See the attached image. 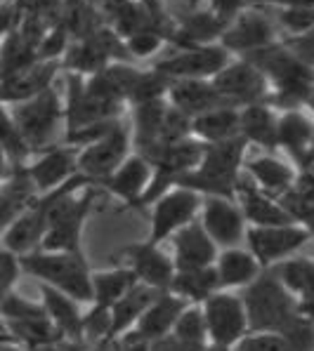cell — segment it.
<instances>
[{
  "mask_svg": "<svg viewBox=\"0 0 314 351\" xmlns=\"http://www.w3.org/2000/svg\"><path fill=\"white\" fill-rule=\"evenodd\" d=\"M260 69L269 83L267 104L281 111L305 109L314 93V69L291 55V50L281 40L241 57Z\"/></svg>",
  "mask_w": 314,
  "mask_h": 351,
  "instance_id": "6da1fadb",
  "label": "cell"
},
{
  "mask_svg": "<svg viewBox=\"0 0 314 351\" xmlns=\"http://www.w3.org/2000/svg\"><path fill=\"white\" fill-rule=\"evenodd\" d=\"M246 149L248 142L241 134L220 144H205L199 167L182 175L175 186L192 189L201 196H220L234 201L236 184L241 180L243 163H246Z\"/></svg>",
  "mask_w": 314,
  "mask_h": 351,
  "instance_id": "7a4b0ae2",
  "label": "cell"
},
{
  "mask_svg": "<svg viewBox=\"0 0 314 351\" xmlns=\"http://www.w3.org/2000/svg\"><path fill=\"white\" fill-rule=\"evenodd\" d=\"M21 274L34 276L38 283L50 285L59 293L74 297L80 304L93 302V269L85 252H50L34 250L19 257Z\"/></svg>",
  "mask_w": 314,
  "mask_h": 351,
  "instance_id": "3957f363",
  "label": "cell"
},
{
  "mask_svg": "<svg viewBox=\"0 0 314 351\" xmlns=\"http://www.w3.org/2000/svg\"><path fill=\"white\" fill-rule=\"evenodd\" d=\"M251 332H284L298 318L295 297L265 269L248 288L241 290Z\"/></svg>",
  "mask_w": 314,
  "mask_h": 351,
  "instance_id": "277c9868",
  "label": "cell"
},
{
  "mask_svg": "<svg viewBox=\"0 0 314 351\" xmlns=\"http://www.w3.org/2000/svg\"><path fill=\"white\" fill-rule=\"evenodd\" d=\"M10 111L34 154L62 144L59 132L64 128V99L55 85L36 95L34 99L10 106Z\"/></svg>",
  "mask_w": 314,
  "mask_h": 351,
  "instance_id": "5b68a950",
  "label": "cell"
},
{
  "mask_svg": "<svg viewBox=\"0 0 314 351\" xmlns=\"http://www.w3.org/2000/svg\"><path fill=\"white\" fill-rule=\"evenodd\" d=\"M128 50L106 24L93 31L90 36L71 40L67 55L62 57V69L67 73H78L83 78L106 69L113 62H128Z\"/></svg>",
  "mask_w": 314,
  "mask_h": 351,
  "instance_id": "8992f818",
  "label": "cell"
},
{
  "mask_svg": "<svg viewBox=\"0 0 314 351\" xmlns=\"http://www.w3.org/2000/svg\"><path fill=\"white\" fill-rule=\"evenodd\" d=\"M234 59L220 43L210 45H192V47H175V52L161 57L151 64L159 73L170 80H213L227 64Z\"/></svg>",
  "mask_w": 314,
  "mask_h": 351,
  "instance_id": "52a82bcc",
  "label": "cell"
},
{
  "mask_svg": "<svg viewBox=\"0 0 314 351\" xmlns=\"http://www.w3.org/2000/svg\"><path fill=\"white\" fill-rule=\"evenodd\" d=\"M201 203H203V196L192 191V189H185V186L168 189L164 196H159L149 205L151 229H149L147 241L154 243V245H164V241L172 239L180 229H185L187 224L199 219Z\"/></svg>",
  "mask_w": 314,
  "mask_h": 351,
  "instance_id": "ba28073f",
  "label": "cell"
},
{
  "mask_svg": "<svg viewBox=\"0 0 314 351\" xmlns=\"http://www.w3.org/2000/svg\"><path fill=\"white\" fill-rule=\"evenodd\" d=\"M277 40L281 38L272 14L258 5H248L236 12L220 36V45L234 57H246L256 50L274 45Z\"/></svg>",
  "mask_w": 314,
  "mask_h": 351,
  "instance_id": "9c48e42d",
  "label": "cell"
},
{
  "mask_svg": "<svg viewBox=\"0 0 314 351\" xmlns=\"http://www.w3.org/2000/svg\"><path fill=\"white\" fill-rule=\"evenodd\" d=\"M130 154H133L130 128L121 121L109 134L97 139L95 144H88V147L78 149L76 167H78V175H83L90 184L100 186Z\"/></svg>",
  "mask_w": 314,
  "mask_h": 351,
  "instance_id": "30bf717a",
  "label": "cell"
},
{
  "mask_svg": "<svg viewBox=\"0 0 314 351\" xmlns=\"http://www.w3.org/2000/svg\"><path fill=\"white\" fill-rule=\"evenodd\" d=\"M201 309L205 316V328H208V344L234 347L241 337L251 332L246 306H243L241 295H236L234 290H220L210 295L201 304Z\"/></svg>",
  "mask_w": 314,
  "mask_h": 351,
  "instance_id": "8fae6325",
  "label": "cell"
},
{
  "mask_svg": "<svg viewBox=\"0 0 314 351\" xmlns=\"http://www.w3.org/2000/svg\"><path fill=\"white\" fill-rule=\"evenodd\" d=\"M312 241L310 231L302 224H281V226H248L246 243L253 257L262 269H272L274 264L293 257L302 245Z\"/></svg>",
  "mask_w": 314,
  "mask_h": 351,
  "instance_id": "7c38bea8",
  "label": "cell"
},
{
  "mask_svg": "<svg viewBox=\"0 0 314 351\" xmlns=\"http://www.w3.org/2000/svg\"><path fill=\"white\" fill-rule=\"evenodd\" d=\"M210 83L222 95V99L229 106H236V109L267 101L269 97V83L262 71L241 57L232 59Z\"/></svg>",
  "mask_w": 314,
  "mask_h": 351,
  "instance_id": "4fadbf2b",
  "label": "cell"
},
{
  "mask_svg": "<svg viewBox=\"0 0 314 351\" xmlns=\"http://www.w3.org/2000/svg\"><path fill=\"white\" fill-rule=\"evenodd\" d=\"M116 257L123 259V267H128L142 285H149L161 293L170 290L172 276H175V262L170 255H166L161 245H154L147 239L128 243L116 252Z\"/></svg>",
  "mask_w": 314,
  "mask_h": 351,
  "instance_id": "5bb4252c",
  "label": "cell"
},
{
  "mask_svg": "<svg viewBox=\"0 0 314 351\" xmlns=\"http://www.w3.org/2000/svg\"><path fill=\"white\" fill-rule=\"evenodd\" d=\"M199 222L210 236V241L225 250V247H236L246 239V219L241 215V208L232 198L220 196H203Z\"/></svg>",
  "mask_w": 314,
  "mask_h": 351,
  "instance_id": "9a60e30c",
  "label": "cell"
},
{
  "mask_svg": "<svg viewBox=\"0 0 314 351\" xmlns=\"http://www.w3.org/2000/svg\"><path fill=\"white\" fill-rule=\"evenodd\" d=\"M76 156H78V149L69 147V144H57V147H52V149L41 151L34 160H29V163L24 165L26 177L31 180L38 196L62 186L64 182H69L74 175H78Z\"/></svg>",
  "mask_w": 314,
  "mask_h": 351,
  "instance_id": "2e32d148",
  "label": "cell"
},
{
  "mask_svg": "<svg viewBox=\"0 0 314 351\" xmlns=\"http://www.w3.org/2000/svg\"><path fill=\"white\" fill-rule=\"evenodd\" d=\"M151 177H154V167L144 156L139 154H130L116 170L106 177L100 184V189H104L109 196L118 198L126 208L130 210H139L142 196L147 193V189L151 184Z\"/></svg>",
  "mask_w": 314,
  "mask_h": 351,
  "instance_id": "e0dca14e",
  "label": "cell"
},
{
  "mask_svg": "<svg viewBox=\"0 0 314 351\" xmlns=\"http://www.w3.org/2000/svg\"><path fill=\"white\" fill-rule=\"evenodd\" d=\"M314 132V121L302 109L281 111L277 121V147L293 158L295 170H314V158L310 154V142Z\"/></svg>",
  "mask_w": 314,
  "mask_h": 351,
  "instance_id": "ac0fdd59",
  "label": "cell"
},
{
  "mask_svg": "<svg viewBox=\"0 0 314 351\" xmlns=\"http://www.w3.org/2000/svg\"><path fill=\"white\" fill-rule=\"evenodd\" d=\"M220 247L210 241L199 219L187 224L172 236V262H175V271H185V269H203L213 267L218 259Z\"/></svg>",
  "mask_w": 314,
  "mask_h": 351,
  "instance_id": "d6986e66",
  "label": "cell"
},
{
  "mask_svg": "<svg viewBox=\"0 0 314 351\" xmlns=\"http://www.w3.org/2000/svg\"><path fill=\"white\" fill-rule=\"evenodd\" d=\"M59 69H62L59 62H36L34 66L0 80V104L14 106L45 93L47 88L55 85Z\"/></svg>",
  "mask_w": 314,
  "mask_h": 351,
  "instance_id": "ffe728a7",
  "label": "cell"
},
{
  "mask_svg": "<svg viewBox=\"0 0 314 351\" xmlns=\"http://www.w3.org/2000/svg\"><path fill=\"white\" fill-rule=\"evenodd\" d=\"M139 73L142 69L135 66L133 62H113L106 69L85 78V93L102 101H109V104L128 106L130 90L135 88Z\"/></svg>",
  "mask_w": 314,
  "mask_h": 351,
  "instance_id": "44dd1931",
  "label": "cell"
},
{
  "mask_svg": "<svg viewBox=\"0 0 314 351\" xmlns=\"http://www.w3.org/2000/svg\"><path fill=\"white\" fill-rule=\"evenodd\" d=\"M234 201L241 208V215H243V219H246L248 226L295 224L293 219L289 217V213L281 208V203L277 201V198L262 193L251 180H248V182L239 180V184H236V193H234Z\"/></svg>",
  "mask_w": 314,
  "mask_h": 351,
  "instance_id": "7402d4cb",
  "label": "cell"
},
{
  "mask_svg": "<svg viewBox=\"0 0 314 351\" xmlns=\"http://www.w3.org/2000/svg\"><path fill=\"white\" fill-rule=\"evenodd\" d=\"M166 99L172 109L182 111L189 118H197L220 106H229L210 80H172Z\"/></svg>",
  "mask_w": 314,
  "mask_h": 351,
  "instance_id": "603a6c76",
  "label": "cell"
},
{
  "mask_svg": "<svg viewBox=\"0 0 314 351\" xmlns=\"http://www.w3.org/2000/svg\"><path fill=\"white\" fill-rule=\"evenodd\" d=\"M187 309V302L182 297L172 295L170 290L166 293H159L154 302L149 304V309L144 311L142 318L137 321V326L133 328L135 337L147 339V342H154V339L164 337V335H170L172 328H175L177 318H180L182 311Z\"/></svg>",
  "mask_w": 314,
  "mask_h": 351,
  "instance_id": "cb8c5ba5",
  "label": "cell"
},
{
  "mask_svg": "<svg viewBox=\"0 0 314 351\" xmlns=\"http://www.w3.org/2000/svg\"><path fill=\"white\" fill-rule=\"evenodd\" d=\"M166 111H168L166 99L130 106V139H133L135 154L147 158L149 154H154L159 149L161 125H164Z\"/></svg>",
  "mask_w": 314,
  "mask_h": 351,
  "instance_id": "d4e9b609",
  "label": "cell"
},
{
  "mask_svg": "<svg viewBox=\"0 0 314 351\" xmlns=\"http://www.w3.org/2000/svg\"><path fill=\"white\" fill-rule=\"evenodd\" d=\"M41 302L45 306V314L52 321V326L62 332L64 339L85 344L83 332V311H80V302L74 297L59 293V290L50 288V285L41 283Z\"/></svg>",
  "mask_w": 314,
  "mask_h": 351,
  "instance_id": "484cf974",
  "label": "cell"
},
{
  "mask_svg": "<svg viewBox=\"0 0 314 351\" xmlns=\"http://www.w3.org/2000/svg\"><path fill=\"white\" fill-rule=\"evenodd\" d=\"M215 271L220 278V290H243L265 271L248 247H225L215 259Z\"/></svg>",
  "mask_w": 314,
  "mask_h": 351,
  "instance_id": "4316f807",
  "label": "cell"
},
{
  "mask_svg": "<svg viewBox=\"0 0 314 351\" xmlns=\"http://www.w3.org/2000/svg\"><path fill=\"white\" fill-rule=\"evenodd\" d=\"M227 26V19H222L213 10L192 8L182 19H177V29L172 36V47H192V45H210L220 43V36Z\"/></svg>",
  "mask_w": 314,
  "mask_h": 351,
  "instance_id": "83f0119b",
  "label": "cell"
},
{
  "mask_svg": "<svg viewBox=\"0 0 314 351\" xmlns=\"http://www.w3.org/2000/svg\"><path fill=\"white\" fill-rule=\"evenodd\" d=\"M243 172L248 175V180L256 184L260 191L267 193L272 198H279L284 191H289V186L295 182V165L286 163V160L277 158L272 154L256 156V158L243 163Z\"/></svg>",
  "mask_w": 314,
  "mask_h": 351,
  "instance_id": "f1b7e54d",
  "label": "cell"
},
{
  "mask_svg": "<svg viewBox=\"0 0 314 351\" xmlns=\"http://www.w3.org/2000/svg\"><path fill=\"white\" fill-rule=\"evenodd\" d=\"M277 121L279 111L274 106H269L267 101L260 104L241 106L239 109V128L241 137L248 144H258L260 149H265L267 154L277 151Z\"/></svg>",
  "mask_w": 314,
  "mask_h": 351,
  "instance_id": "f546056e",
  "label": "cell"
},
{
  "mask_svg": "<svg viewBox=\"0 0 314 351\" xmlns=\"http://www.w3.org/2000/svg\"><path fill=\"white\" fill-rule=\"evenodd\" d=\"M161 290H154L149 285H142L137 283L135 288H130L116 304L111 306V332L109 337L111 339H118L123 335H128L137 326V321L142 318L144 311L149 309L151 302L159 297Z\"/></svg>",
  "mask_w": 314,
  "mask_h": 351,
  "instance_id": "4dcf8cb0",
  "label": "cell"
},
{
  "mask_svg": "<svg viewBox=\"0 0 314 351\" xmlns=\"http://www.w3.org/2000/svg\"><path fill=\"white\" fill-rule=\"evenodd\" d=\"M239 109L234 106H220V109L192 118V137H197L203 144H220L239 137Z\"/></svg>",
  "mask_w": 314,
  "mask_h": 351,
  "instance_id": "1f68e13d",
  "label": "cell"
},
{
  "mask_svg": "<svg viewBox=\"0 0 314 351\" xmlns=\"http://www.w3.org/2000/svg\"><path fill=\"white\" fill-rule=\"evenodd\" d=\"M170 293L182 297L187 304H203L210 295L220 293L218 271H215V267L175 271L172 283H170Z\"/></svg>",
  "mask_w": 314,
  "mask_h": 351,
  "instance_id": "d6a6232c",
  "label": "cell"
},
{
  "mask_svg": "<svg viewBox=\"0 0 314 351\" xmlns=\"http://www.w3.org/2000/svg\"><path fill=\"white\" fill-rule=\"evenodd\" d=\"M55 24L62 26L71 36V40H78V38H85L100 29L104 24V17H102L100 8L90 0H64L55 17Z\"/></svg>",
  "mask_w": 314,
  "mask_h": 351,
  "instance_id": "836d02e7",
  "label": "cell"
},
{
  "mask_svg": "<svg viewBox=\"0 0 314 351\" xmlns=\"http://www.w3.org/2000/svg\"><path fill=\"white\" fill-rule=\"evenodd\" d=\"M139 280L128 267H113L109 271H93V302L90 306L97 309H111L130 288H135Z\"/></svg>",
  "mask_w": 314,
  "mask_h": 351,
  "instance_id": "e575fe53",
  "label": "cell"
},
{
  "mask_svg": "<svg viewBox=\"0 0 314 351\" xmlns=\"http://www.w3.org/2000/svg\"><path fill=\"white\" fill-rule=\"evenodd\" d=\"M269 271L295 300H314V259L289 257L274 264Z\"/></svg>",
  "mask_w": 314,
  "mask_h": 351,
  "instance_id": "d590c367",
  "label": "cell"
},
{
  "mask_svg": "<svg viewBox=\"0 0 314 351\" xmlns=\"http://www.w3.org/2000/svg\"><path fill=\"white\" fill-rule=\"evenodd\" d=\"M295 224L305 226L314 219V170L298 172L295 182L277 198Z\"/></svg>",
  "mask_w": 314,
  "mask_h": 351,
  "instance_id": "8d00e7d4",
  "label": "cell"
},
{
  "mask_svg": "<svg viewBox=\"0 0 314 351\" xmlns=\"http://www.w3.org/2000/svg\"><path fill=\"white\" fill-rule=\"evenodd\" d=\"M0 149L5 151V156H8L14 167L26 165L31 160V156H34V151L26 144L19 125L14 123L12 111L5 104H0Z\"/></svg>",
  "mask_w": 314,
  "mask_h": 351,
  "instance_id": "74e56055",
  "label": "cell"
},
{
  "mask_svg": "<svg viewBox=\"0 0 314 351\" xmlns=\"http://www.w3.org/2000/svg\"><path fill=\"white\" fill-rule=\"evenodd\" d=\"M172 80L166 78L164 73H159L156 69H142L135 88L130 90L128 97V106H137V104H147V101H156V99H166L168 88H170Z\"/></svg>",
  "mask_w": 314,
  "mask_h": 351,
  "instance_id": "f35d334b",
  "label": "cell"
},
{
  "mask_svg": "<svg viewBox=\"0 0 314 351\" xmlns=\"http://www.w3.org/2000/svg\"><path fill=\"white\" fill-rule=\"evenodd\" d=\"M172 335L180 337L182 342L197 344V347H208V328H205L201 304H187V309L182 311L175 328H172Z\"/></svg>",
  "mask_w": 314,
  "mask_h": 351,
  "instance_id": "ab89813d",
  "label": "cell"
},
{
  "mask_svg": "<svg viewBox=\"0 0 314 351\" xmlns=\"http://www.w3.org/2000/svg\"><path fill=\"white\" fill-rule=\"evenodd\" d=\"M265 10L272 14L277 29L286 31V38L314 31V8H265Z\"/></svg>",
  "mask_w": 314,
  "mask_h": 351,
  "instance_id": "60d3db41",
  "label": "cell"
},
{
  "mask_svg": "<svg viewBox=\"0 0 314 351\" xmlns=\"http://www.w3.org/2000/svg\"><path fill=\"white\" fill-rule=\"evenodd\" d=\"M45 306L38 300H29V297L19 295L17 290H10L0 302V323L8 321H29V318H45Z\"/></svg>",
  "mask_w": 314,
  "mask_h": 351,
  "instance_id": "b9f144b4",
  "label": "cell"
},
{
  "mask_svg": "<svg viewBox=\"0 0 314 351\" xmlns=\"http://www.w3.org/2000/svg\"><path fill=\"white\" fill-rule=\"evenodd\" d=\"M123 45H126V50H128V57H133V59H154L156 55H161V52H164V47L170 45V43H168L166 34L149 29V31H139V34L128 36L126 40H123Z\"/></svg>",
  "mask_w": 314,
  "mask_h": 351,
  "instance_id": "7bdbcfd3",
  "label": "cell"
},
{
  "mask_svg": "<svg viewBox=\"0 0 314 351\" xmlns=\"http://www.w3.org/2000/svg\"><path fill=\"white\" fill-rule=\"evenodd\" d=\"M187 137H192V118L185 116L182 111L172 109V106L168 104V111L164 116V125H161L159 147H168V144L182 142V139H187Z\"/></svg>",
  "mask_w": 314,
  "mask_h": 351,
  "instance_id": "ee69618b",
  "label": "cell"
},
{
  "mask_svg": "<svg viewBox=\"0 0 314 351\" xmlns=\"http://www.w3.org/2000/svg\"><path fill=\"white\" fill-rule=\"evenodd\" d=\"M69 45H71V36L59 24H52L50 29H47V34L43 36L41 45H38V59H41V62L62 64V57L67 55Z\"/></svg>",
  "mask_w": 314,
  "mask_h": 351,
  "instance_id": "f6af8a7d",
  "label": "cell"
},
{
  "mask_svg": "<svg viewBox=\"0 0 314 351\" xmlns=\"http://www.w3.org/2000/svg\"><path fill=\"white\" fill-rule=\"evenodd\" d=\"M234 351H291V344L281 332H248L234 344Z\"/></svg>",
  "mask_w": 314,
  "mask_h": 351,
  "instance_id": "bcb514c9",
  "label": "cell"
},
{
  "mask_svg": "<svg viewBox=\"0 0 314 351\" xmlns=\"http://www.w3.org/2000/svg\"><path fill=\"white\" fill-rule=\"evenodd\" d=\"M21 276V264H19V255L10 252L8 247L0 243V302L3 297L14 290V283Z\"/></svg>",
  "mask_w": 314,
  "mask_h": 351,
  "instance_id": "7dc6e473",
  "label": "cell"
},
{
  "mask_svg": "<svg viewBox=\"0 0 314 351\" xmlns=\"http://www.w3.org/2000/svg\"><path fill=\"white\" fill-rule=\"evenodd\" d=\"M281 43L289 47L291 55H293L298 62L314 69V31H307V34H300V36L281 38Z\"/></svg>",
  "mask_w": 314,
  "mask_h": 351,
  "instance_id": "c3c4849f",
  "label": "cell"
},
{
  "mask_svg": "<svg viewBox=\"0 0 314 351\" xmlns=\"http://www.w3.org/2000/svg\"><path fill=\"white\" fill-rule=\"evenodd\" d=\"M19 17H21V10L17 0H3L0 3V43L17 29Z\"/></svg>",
  "mask_w": 314,
  "mask_h": 351,
  "instance_id": "681fc988",
  "label": "cell"
},
{
  "mask_svg": "<svg viewBox=\"0 0 314 351\" xmlns=\"http://www.w3.org/2000/svg\"><path fill=\"white\" fill-rule=\"evenodd\" d=\"M149 347H151V351H205V347H197V344L182 342V339L175 337L172 332L154 339V342H149Z\"/></svg>",
  "mask_w": 314,
  "mask_h": 351,
  "instance_id": "f907efd6",
  "label": "cell"
},
{
  "mask_svg": "<svg viewBox=\"0 0 314 351\" xmlns=\"http://www.w3.org/2000/svg\"><path fill=\"white\" fill-rule=\"evenodd\" d=\"M208 8L213 10V12H218L222 19H227V24H229V19L234 17L236 12L248 8V3L246 0H208Z\"/></svg>",
  "mask_w": 314,
  "mask_h": 351,
  "instance_id": "816d5d0a",
  "label": "cell"
},
{
  "mask_svg": "<svg viewBox=\"0 0 314 351\" xmlns=\"http://www.w3.org/2000/svg\"><path fill=\"white\" fill-rule=\"evenodd\" d=\"M258 8H314V0H246Z\"/></svg>",
  "mask_w": 314,
  "mask_h": 351,
  "instance_id": "f5cc1de1",
  "label": "cell"
},
{
  "mask_svg": "<svg viewBox=\"0 0 314 351\" xmlns=\"http://www.w3.org/2000/svg\"><path fill=\"white\" fill-rule=\"evenodd\" d=\"M29 351H85V344L71 342V339H57V342H52V344H43V347H36Z\"/></svg>",
  "mask_w": 314,
  "mask_h": 351,
  "instance_id": "db71d44e",
  "label": "cell"
},
{
  "mask_svg": "<svg viewBox=\"0 0 314 351\" xmlns=\"http://www.w3.org/2000/svg\"><path fill=\"white\" fill-rule=\"evenodd\" d=\"M118 339H121V351H151L147 339L135 337L133 332L123 335V337H118Z\"/></svg>",
  "mask_w": 314,
  "mask_h": 351,
  "instance_id": "11a10c76",
  "label": "cell"
},
{
  "mask_svg": "<svg viewBox=\"0 0 314 351\" xmlns=\"http://www.w3.org/2000/svg\"><path fill=\"white\" fill-rule=\"evenodd\" d=\"M85 351H121V339H100L95 344H85Z\"/></svg>",
  "mask_w": 314,
  "mask_h": 351,
  "instance_id": "9f6ffc18",
  "label": "cell"
},
{
  "mask_svg": "<svg viewBox=\"0 0 314 351\" xmlns=\"http://www.w3.org/2000/svg\"><path fill=\"white\" fill-rule=\"evenodd\" d=\"M12 170H14V165L10 163V158L5 156V151L0 149V184H3L10 175H12Z\"/></svg>",
  "mask_w": 314,
  "mask_h": 351,
  "instance_id": "6f0895ef",
  "label": "cell"
},
{
  "mask_svg": "<svg viewBox=\"0 0 314 351\" xmlns=\"http://www.w3.org/2000/svg\"><path fill=\"white\" fill-rule=\"evenodd\" d=\"M0 351H29V349L21 347L17 342H12V339H8L5 335H0Z\"/></svg>",
  "mask_w": 314,
  "mask_h": 351,
  "instance_id": "680465c9",
  "label": "cell"
},
{
  "mask_svg": "<svg viewBox=\"0 0 314 351\" xmlns=\"http://www.w3.org/2000/svg\"><path fill=\"white\" fill-rule=\"evenodd\" d=\"M205 351H234V347H220V344H208Z\"/></svg>",
  "mask_w": 314,
  "mask_h": 351,
  "instance_id": "91938a15",
  "label": "cell"
},
{
  "mask_svg": "<svg viewBox=\"0 0 314 351\" xmlns=\"http://www.w3.org/2000/svg\"><path fill=\"white\" fill-rule=\"evenodd\" d=\"M305 229L310 231V236L314 239V219H312V222H307V224H305Z\"/></svg>",
  "mask_w": 314,
  "mask_h": 351,
  "instance_id": "94428289",
  "label": "cell"
},
{
  "mask_svg": "<svg viewBox=\"0 0 314 351\" xmlns=\"http://www.w3.org/2000/svg\"><path fill=\"white\" fill-rule=\"evenodd\" d=\"M307 109H310V111L314 113V93H312V97H310V101H307Z\"/></svg>",
  "mask_w": 314,
  "mask_h": 351,
  "instance_id": "6125c7cd",
  "label": "cell"
},
{
  "mask_svg": "<svg viewBox=\"0 0 314 351\" xmlns=\"http://www.w3.org/2000/svg\"><path fill=\"white\" fill-rule=\"evenodd\" d=\"M310 154H312V158H314V132H312V142H310Z\"/></svg>",
  "mask_w": 314,
  "mask_h": 351,
  "instance_id": "be15d7a7",
  "label": "cell"
},
{
  "mask_svg": "<svg viewBox=\"0 0 314 351\" xmlns=\"http://www.w3.org/2000/svg\"><path fill=\"white\" fill-rule=\"evenodd\" d=\"M90 3H93V5H97V8H100V5L104 3V0H90Z\"/></svg>",
  "mask_w": 314,
  "mask_h": 351,
  "instance_id": "e7e4bbea",
  "label": "cell"
},
{
  "mask_svg": "<svg viewBox=\"0 0 314 351\" xmlns=\"http://www.w3.org/2000/svg\"><path fill=\"white\" fill-rule=\"evenodd\" d=\"M199 3H201V0H192V8H197Z\"/></svg>",
  "mask_w": 314,
  "mask_h": 351,
  "instance_id": "03108f58",
  "label": "cell"
},
{
  "mask_svg": "<svg viewBox=\"0 0 314 351\" xmlns=\"http://www.w3.org/2000/svg\"><path fill=\"white\" fill-rule=\"evenodd\" d=\"M0 335H5V330H3V323H0Z\"/></svg>",
  "mask_w": 314,
  "mask_h": 351,
  "instance_id": "003e7915",
  "label": "cell"
}]
</instances>
